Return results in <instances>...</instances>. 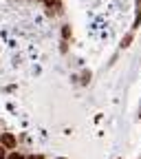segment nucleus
Masks as SVG:
<instances>
[{"label": "nucleus", "instance_id": "2", "mask_svg": "<svg viewBox=\"0 0 141 159\" xmlns=\"http://www.w3.org/2000/svg\"><path fill=\"white\" fill-rule=\"evenodd\" d=\"M62 38H64V40H68V38H71V27H68V25H64V27H62Z\"/></svg>", "mask_w": 141, "mask_h": 159}, {"label": "nucleus", "instance_id": "7", "mask_svg": "<svg viewBox=\"0 0 141 159\" xmlns=\"http://www.w3.org/2000/svg\"><path fill=\"white\" fill-rule=\"evenodd\" d=\"M62 159H64V157H62Z\"/></svg>", "mask_w": 141, "mask_h": 159}, {"label": "nucleus", "instance_id": "6", "mask_svg": "<svg viewBox=\"0 0 141 159\" xmlns=\"http://www.w3.org/2000/svg\"><path fill=\"white\" fill-rule=\"evenodd\" d=\"M0 159H5V148L0 146Z\"/></svg>", "mask_w": 141, "mask_h": 159}, {"label": "nucleus", "instance_id": "5", "mask_svg": "<svg viewBox=\"0 0 141 159\" xmlns=\"http://www.w3.org/2000/svg\"><path fill=\"white\" fill-rule=\"evenodd\" d=\"M27 159H44L42 155H31V157H27Z\"/></svg>", "mask_w": 141, "mask_h": 159}, {"label": "nucleus", "instance_id": "1", "mask_svg": "<svg viewBox=\"0 0 141 159\" xmlns=\"http://www.w3.org/2000/svg\"><path fill=\"white\" fill-rule=\"evenodd\" d=\"M0 146L2 148H15V137L11 133H2L0 135Z\"/></svg>", "mask_w": 141, "mask_h": 159}, {"label": "nucleus", "instance_id": "3", "mask_svg": "<svg viewBox=\"0 0 141 159\" xmlns=\"http://www.w3.org/2000/svg\"><path fill=\"white\" fill-rule=\"evenodd\" d=\"M130 42H132V33H128V35L124 38V47H130Z\"/></svg>", "mask_w": 141, "mask_h": 159}, {"label": "nucleus", "instance_id": "4", "mask_svg": "<svg viewBox=\"0 0 141 159\" xmlns=\"http://www.w3.org/2000/svg\"><path fill=\"white\" fill-rule=\"evenodd\" d=\"M9 159H24V157L20 155V152H11V155H9Z\"/></svg>", "mask_w": 141, "mask_h": 159}]
</instances>
